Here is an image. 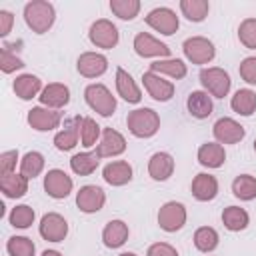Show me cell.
<instances>
[{
  "label": "cell",
  "instance_id": "d590c367",
  "mask_svg": "<svg viewBox=\"0 0 256 256\" xmlns=\"http://www.w3.org/2000/svg\"><path fill=\"white\" fill-rule=\"evenodd\" d=\"M218 232L212 226H202L194 232V246L200 252H212L218 246Z\"/></svg>",
  "mask_w": 256,
  "mask_h": 256
},
{
  "label": "cell",
  "instance_id": "7c38bea8",
  "mask_svg": "<svg viewBox=\"0 0 256 256\" xmlns=\"http://www.w3.org/2000/svg\"><path fill=\"white\" fill-rule=\"evenodd\" d=\"M104 202H106V194L96 184H86L76 192V206L84 214H94V212L102 210Z\"/></svg>",
  "mask_w": 256,
  "mask_h": 256
},
{
  "label": "cell",
  "instance_id": "44dd1931",
  "mask_svg": "<svg viewBox=\"0 0 256 256\" xmlns=\"http://www.w3.org/2000/svg\"><path fill=\"white\" fill-rule=\"evenodd\" d=\"M102 178L110 184V186H124L132 180V166L126 160H114L108 162L102 168Z\"/></svg>",
  "mask_w": 256,
  "mask_h": 256
},
{
  "label": "cell",
  "instance_id": "bcb514c9",
  "mask_svg": "<svg viewBox=\"0 0 256 256\" xmlns=\"http://www.w3.org/2000/svg\"><path fill=\"white\" fill-rule=\"evenodd\" d=\"M12 24H14V16H12V12H8V10H0V36H2V38L10 34Z\"/></svg>",
  "mask_w": 256,
  "mask_h": 256
},
{
  "label": "cell",
  "instance_id": "4dcf8cb0",
  "mask_svg": "<svg viewBox=\"0 0 256 256\" xmlns=\"http://www.w3.org/2000/svg\"><path fill=\"white\" fill-rule=\"evenodd\" d=\"M98 164H100V156L96 152H80V154H74L70 158V168L78 176L92 174L98 168Z\"/></svg>",
  "mask_w": 256,
  "mask_h": 256
},
{
  "label": "cell",
  "instance_id": "d6986e66",
  "mask_svg": "<svg viewBox=\"0 0 256 256\" xmlns=\"http://www.w3.org/2000/svg\"><path fill=\"white\" fill-rule=\"evenodd\" d=\"M40 102L42 106L46 108H52V110H58L62 106H66L70 102V90L66 84H60V82H52L48 86H44V90L40 92Z\"/></svg>",
  "mask_w": 256,
  "mask_h": 256
},
{
  "label": "cell",
  "instance_id": "8992f818",
  "mask_svg": "<svg viewBox=\"0 0 256 256\" xmlns=\"http://www.w3.org/2000/svg\"><path fill=\"white\" fill-rule=\"evenodd\" d=\"M186 224V208L182 202L170 200L158 210V226L164 232H178Z\"/></svg>",
  "mask_w": 256,
  "mask_h": 256
},
{
  "label": "cell",
  "instance_id": "d4e9b609",
  "mask_svg": "<svg viewBox=\"0 0 256 256\" xmlns=\"http://www.w3.org/2000/svg\"><path fill=\"white\" fill-rule=\"evenodd\" d=\"M186 106H188V112L198 118V120H204L212 114L214 110V104H212V98L208 96V92L204 90H194L188 94V100H186Z\"/></svg>",
  "mask_w": 256,
  "mask_h": 256
},
{
  "label": "cell",
  "instance_id": "7bdbcfd3",
  "mask_svg": "<svg viewBox=\"0 0 256 256\" xmlns=\"http://www.w3.org/2000/svg\"><path fill=\"white\" fill-rule=\"evenodd\" d=\"M238 72H240V76H242V80H244L246 84L256 86V56L244 58V60L240 62Z\"/></svg>",
  "mask_w": 256,
  "mask_h": 256
},
{
  "label": "cell",
  "instance_id": "5b68a950",
  "mask_svg": "<svg viewBox=\"0 0 256 256\" xmlns=\"http://www.w3.org/2000/svg\"><path fill=\"white\" fill-rule=\"evenodd\" d=\"M200 82L206 92H210L214 98H224L230 92V76L226 70L212 66V68H202L200 70Z\"/></svg>",
  "mask_w": 256,
  "mask_h": 256
},
{
  "label": "cell",
  "instance_id": "e575fe53",
  "mask_svg": "<svg viewBox=\"0 0 256 256\" xmlns=\"http://www.w3.org/2000/svg\"><path fill=\"white\" fill-rule=\"evenodd\" d=\"M232 192L240 200H254L256 198V178L250 174H240L232 182Z\"/></svg>",
  "mask_w": 256,
  "mask_h": 256
},
{
  "label": "cell",
  "instance_id": "b9f144b4",
  "mask_svg": "<svg viewBox=\"0 0 256 256\" xmlns=\"http://www.w3.org/2000/svg\"><path fill=\"white\" fill-rule=\"evenodd\" d=\"M22 66H24V62H22L16 54H12L8 46H4L2 52H0V70H2L4 74H10V72L20 70Z\"/></svg>",
  "mask_w": 256,
  "mask_h": 256
},
{
  "label": "cell",
  "instance_id": "7a4b0ae2",
  "mask_svg": "<svg viewBox=\"0 0 256 256\" xmlns=\"http://www.w3.org/2000/svg\"><path fill=\"white\" fill-rule=\"evenodd\" d=\"M126 126L136 138H150L160 128V116L152 108H136L128 112Z\"/></svg>",
  "mask_w": 256,
  "mask_h": 256
},
{
  "label": "cell",
  "instance_id": "5bb4252c",
  "mask_svg": "<svg viewBox=\"0 0 256 256\" xmlns=\"http://www.w3.org/2000/svg\"><path fill=\"white\" fill-rule=\"evenodd\" d=\"M212 134H214L218 144H238L244 138L246 130H244L242 124H238L232 118H220V120L214 122Z\"/></svg>",
  "mask_w": 256,
  "mask_h": 256
},
{
  "label": "cell",
  "instance_id": "f546056e",
  "mask_svg": "<svg viewBox=\"0 0 256 256\" xmlns=\"http://www.w3.org/2000/svg\"><path fill=\"white\" fill-rule=\"evenodd\" d=\"M150 72H156V74H166L174 80H180L186 76V64L180 60V58H166V60H156L150 64Z\"/></svg>",
  "mask_w": 256,
  "mask_h": 256
},
{
  "label": "cell",
  "instance_id": "681fc988",
  "mask_svg": "<svg viewBox=\"0 0 256 256\" xmlns=\"http://www.w3.org/2000/svg\"><path fill=\"white\" fill-rule=\"evenodd\" d=\"M254 152H256V140H254Z\"/></svg>",
  "mask_w": 256,
  "mask_h": 256
},
{
  "label": "cell",
  "instance_id": "60d3db41",
  "mask_svg": "<svg viewBox=\"0 0 256 256\" xmlns=\"http://www.w3.org/2000/svg\"><path fill=\"white\" fill-rule=\"evenodd\" d=\"M238 40L248 48L256 50V18H244L238 26Z\"/></svg>",
  "mask_w": 256,
  "mask_h": 256
},
{
  "label": "cell",
  "instance_id": "ee69618b",
  "mask_svg": "<svg viewBox=\"0 0 256 256\" xmlns=\"http://www.w3.org/2000/svg\"><path fill=\"white\" fill-rule=\"evenodd\" d=\"M16 162H18V150H6V152H2V156H0V176L14 174Z\"/></svg>",
  "mask_w": 256,
  "mask_h": 256
},
{
  "label": "cell",
  "instance_id": "ac0fdd59",
  "mask_svg": "<svg viewBox=\"0 0 256 256\" xmlns=\"http://www.w3.org/2000/svg\"><path fill=\"white\" fill-rule=\"evenodd\" d=\"M82 116H74L70 120H66L64 130H60L54 136V146L60 152H68L78 144V136H80V126H82Z\"/></svg>",
  "mask_w": 256,
  "mask_h": 256
},
{
  "label": "cell",
  "instance_id": "603a6c76",
  "mask_svg": "<svg viewBox=\"0 0 256 256\" xmlns=\"http://www.w3.org/2000/svg\"><path fill=\"white\" fill-rule=\"evenodd\" d=\"M12 88H14V94L20 98V100H32L36 98L44 88H42V80L34 74H20L16 76V80L12 82Z\"/></svg>",
  "mask_w": 256,
  "mask_h": 256
},
{
  "label": "cell",
  "instance_id": "ab89813d",
  "mask_svg": "<svg viewBox=\"0 0 256 256\" xmlns=\"http://www.w3.org/2000/svg\"><path fill=\"white\" fill-rule=\"evenodd\" d=\"M100 132H102V130H100V126L96 124V120L84 116L82 126H80V142H82V146L92 148V146L96 144V140L100 138Z\"/></svg>",
  "mask_w": 256,
  "mask_h": 256
},
{
  "label": "cell",
  "instance_id": "f35d334b",
  "mask_svg": "<svg viewBox=\"0 0 256 256\" xmlns=\"http://www.w3.org/2000/svg\"><path fill=\"white\" fill-rule=\"evenodd\" d=\"M110 10L120 20H132L140 12V2L138 0H110Z\"/></svg>",
  "mask_w": 256,
  "mask_h": 256
},
{
  "label": "cell",
  "instance_id": "277c9868",
  "mask_svg": "<svg viewBox=\"0 0 256 256\" xmlns=\"http://www.w3.org/2000/svg\"><path fill=\"white\" fill-rule=\"evenodd\" d=\"M182 50H184V56L192 64H208L216 56V48H214L212 40H208L204 36L186 38L184 44H182Z\"/></svg>",
  "mask_w": 256,
  "mask_h": 256
},
{
  "label": "cell",
  "instance_id": "4fadbf2b",
  "mask_svg": "<svg viewBox=\"0 0 256 256\" xmlns=\"http://www.w3.org/2000/svg\"><path fill=\"white\" fill-rule=\"evenodd\" d=\"M132 46H134V52L138 56H142V58H156V56L166 58V56H170V48L164 42H160L154 36H150L148 32H138L134 36Z\"/></svg>",
  "mask_w": 256,
  "mask_h": 256
},
{
  "label": "cell",
  "instance_id": "7dc6e473",
  "mask_svg": "<svg viewBox=\"0 0 256 256\" xmlns=\"http://www.w3.org/2000/svg\"><path fill=\"white\" fill-rule=\"evenodd\" d=\"M42 256H62V254H60L58 250H44Z\"/></svg>",
  "mask_w": 256,
  "mask_h": 256
},
{
  "label": "cell",
  "instance_id": "ba28073f",
  "mask_svg": "<svg viewBox=\"0 0 256 256\" xmlns=\"http://www.w3.org/2000/svg\"><path fill=\"white\" fill-rule=\"evenodd\" d=\"M146 24H148L152 30L164 34V36H172V34L178 30V26H180L176 12H174L172 8H166V6H160V8L150 10V12L146 14Z\"/></svg>",
  "mask_w": 256,
  "mask_h": 256
},
{
  "label": "cell",
  "instance_id": "f1b7e54d",
  "mask_svg": "<svg viewBox=\"0 0 256 256\" xmlns=\"http://www.w3.org/2000/svg\"><path fill=\"white\" fill-rule=\"evenodd\" d=\"M0 190L6 198H22L28 192V178L22 174H6L0 178Z\"/></svg>",
  "mask_w": 256,
  "mask_h": 256
},
{
  "label": "cell",
  "instance_id": "f6af8a7d",
  "mask_svg": "<svg viewBox=\"0 0 256 256\" xmlns=\"http://www.w3.org/2000/svg\"><path fill=\"white\" fill-rule=\"evenodd\" d=\"M146 256H178V252H176L174 246H170L166 242H156V244L148 246Z\"/></svg>",
  "mask_w": 256,
  "mask_h": 256
},
{
  "label": "cell",
  "instance_id": "ffe728a7",
  "mask_svg": "<svg viewBox=\"0 0 256 256\" xmlns=\"http://www.w3.org/2000/svg\"><path fill=\"white\" fill-rule=\"evenodd\" d=\"M174 172V158L168 154V152H156L150 156L148 160V174L152 180H158V182H164L172 176Z\"/></svg>",
  "mask_w": 256,
  "mask_h": 256
},
{
  "label": "cell",
  "instance_id": "1f68e13d",
  "mask_svg": "<svg viewBox=\"0 0 256 256\" xmlns=\"http://www.w3.org/2000/svg\"><path fill=\"white\" fill-rule=\"evenodd\" d=\"M248 222H250V216H248V212H246L244 208H240V206H228V208H224V212H222V224H224L230 232H240V230H244V228L248 226Z\"/></svg>",
  "mask_w": 256,
  "mask_h": 256
},
{
  "label": "cell",
  "instance_id": "83f0119b",
  "mask_svg": "<svg viewBox=\"0 0 256 256\" xmlns=\"http://www.w3.org/2000/svg\"><path fill=\"white\" fill-rule=\"evenodd\" d=\"M230 108L240 116H252L256 112V92L250 88H240L230 100Z\"/></svg>",
  "mask_w": 256,
  "mask_h": 256
},
{
  "label": "cell",
  "instance_id": "7402d4cb",
  "mask_svg": "<svg viewBox=\"0 0 256 256\" xmlns=\"http://www.w3.org/2000/svg\"><path fill=\"white\" fill-rule=\"evenodd\" d=\"M218 194V180L216 176L212 174H206V172H200L194 176L192 180V196L200 202H208V200H214Z\"/></svg>",
  "mask_w": 256,
  "mask_h": 256
},
{
  "label": "cell",
  "instance_id": "74e56055",
  "mask_svg": "<svg viewBox=\"0 0 256 256\" xmlns=\"http://www.w3.org/2000/svg\"><path fill=\"white\" fill-rule=\"evenodd\" d=\"M6 252L10 256H34L36 246L26 236H10L8 242H6Z\"/></svg>",
  "mask_w": 256,
  "mask_h": 256
},
{
  "label": "cell",
  "instance_id": "2e32d148",
  "mask_svg": "<svg viewBox=\"0 0 256 256\" xmlns=\"http://www.w3.org/2000/svg\"><path fill=\"white\" fill-rule=\"evenodd\" d=\"M76 68L84 78H98L108 70V58L98 52H84L80 54Z\"/></svg>",
  "mask_w": 256,
  "mask_h": 256
},
{
  "label": "cell",
  "instance_id": "c3c4849f",
  "mask_svg": "<svg viewBox=\"0 0 256 256\" xmlns=\"http://www.w3.org/2000/svg\"><path fill=\"white\" fill-rule=\"evenodd\" d=\"M118 256H136L134 252H122V254H118Z\"/></svg>",
  "mask_w": 256,
  "mask_h": 256
},
{
  "label": "cell",
  "instance_id": "4316f807",
  "mask_svg": "<svg viewBox=\"0 0 256 256\" xmlns=\"http://www.w3.org/2000/svg\"><path fill=\"white\" fill-rule=\"evenodd\" d=\"M128 224L122 220H110L102 230V242L106 248H120L128 240Z\"/></svg>",
  "mask_w": 256,
  "mask_h": 256
},
{
  "label": "cell",
  "instance_id": "8d00e7d4",
  "mask_svg": "<svg viewBox=\"0 0 256 256\" xmlns=\"http://www.w3.org/2000/svg\"><path fill=\"white\" fill-rule=\"evenodd\" d=\"M34 218H36V212H34V208H30L28 204H18V206H14L12 212H10V216H8L10 224H12L14 228H20V230L30 228L32 222H34Z\"/></svg>",
  "mask_w": 256,
  "mask_h": 256
},
{
  "label": "cell",
  "instance_id": "d6a6232c",
  "mask_svg": "<svg viewBox=\"0 0 256 256\" xmlns=\"http://www.w3.org/2000/svg\"><path fill=\"white\" fill-rule=\"evenodd\" d=\"M180 10L190 22H202L208 16V0H180Z\"/></svg>",
  "mask_w": 256,
  "mask_h": 256
},
{
  "label": "cell",
  "instance_id": "8fae6325",
  "mask_svg": "<svg viewBox=\"0 0 256 256\" xmlns=\"http://www.w3.org/2000/svg\"><path fill=\"white\" fill-rule=\"evenodd\" d=\"M72 186H74L72 178L60 168H52L44 176V190L50 198H56V200L66 198L72 192Z\"/></svg>",
  "mask_w": 256,
  "mask_h": 256
},
{
  "label": "cell",
  "instance_id": "52a82bcc",
  "mask_svg": "<svg viewBox=\"0 0 256 256\" xmlns=\"http://www.w3.org/2000/svg\"><path fill=\"white\" fill-rule=\"evenodd\" d=\"M88 38H90V42H92L96 48L110 50V48H114V46L118 44L120 34H118L116 24H112V22L106 20V18H100V20H96V22L90 26Z\"/></svg>",
  "mask_w": 256,
  "mask_h": 256
},
{
  "label": "cell",
  "instance_id": "484cf974",
  "mask_svg": "<svg viewBox=\"0 0 256 256\" xmlns=\"http://www.w3.org/2000/svg\"><path fill=\"white\" fill-rule=\"evenodd\" d=\"M198 162L204 168H220L226 162V152L224 146L218 142H206L198 148Z\"/></svg>",
  "mask_w": 256,
  "mask_h": 256
},
{
  "label": "cell",
  "instance_id": "9c48e42d",
  "mask_svg": "<svg viewBox=\"0 0 256 256\" xmlns=\"http://www.w3.org/2000/svg\"><path fill=\"white\" fill-rule=\"evenodd\" d=\"M38 232L48 242H64V238L68 236V222L58 212H48L42 216Z\"/></svg>",
  "mask_w": 256,
  "mask_h": 256
},
{
  "label": "cell",
  "instance_id": "cb8c5ba5",
  "mask_svg": "<svg viewBox=\"0 0 256 256\" xmlns=\"http://www.w3.org/2000/svg\"><path fill=\"white\" fill-rule=\"evenodd\" d=\"M116 90H118V96H122L130 104H138L142 100L140 88L124 68H116Z\"/></svg>",
  "mask_w": 256,
  "mask_h": 256
},
{
  "label": "cell",
  "instance_id": "e0dca14e",
  "mask_svg": "<svg viewBox=\"0 0 256 256\" xmlns=\"http://www.w3.org/2000/svg\"><path fill=\"white\" fill-rule=\"evenodd\" d=\"M126 150V140L124 136L114 130V128H104L102 130V138H100V144L96 146V154L100 158H112V156H118Z\"/></svg>",
  "mask_w": 256,
  "mask_h": 256
},
{
  "label": "cell",
  "instance_id": "6da1fadb",
  "mask_svg": "<svg viewBox=\"0 0 256 256\" xmlns=\"http://www.w3.org/2000/svg\"><path fill=\"white\" fill-rule=\"evenodd\" d=\"M56 20V10L46 0H32L24 6V22L36 34H44L52 28Z\"/></svg>",
  "mask_w": 256,
  "mask_h": 256
},
{
  "label": "cell",
  "instance_id": "836d02e7",
  "mask_svg": "<svg viewBox=\"0 0 256 256\" xmlns=\"http://www.w3.org/2000/svg\"><path fill=\"white\" fill-rule=\"evenodd\" d=\"M42 170H44V156L40 152L32 150V152H26L22 156V160H20V174L22 176H26L30 180V178H36Z\"/></svg>",
  "mask_w": 256,
  "mask_h": 256
},
{
  "label": "cell",
  "instance_id": "3957f363",
  "mask_svg": "<svg viewBox=\"0 0 256 256\" xmlns=\"http://www.w3.org/2000/svg\"><path fill=\"white\" fill-rule=\"evenodd\" d=\"M84 100H86V104L94 112H98L104 118L112 116L114 110H116V98L112 96V92L104 84H90V86H86Z\"/></svg>",
  "mask_w": 256,
  "mask_h": 256
},
{
  "label": "cell",
  "instance_id": "9a60e30c",
  "mask_svg": "<svg viewBox=\"0 0 256 256\" xmlns=\"http://www.w3.org/2000/svg\"><path fill=\"white\" fill-rule=\"evenodd\" d=\"M142 84L146 88V92L158 100V102H168L172 96H174V84L170 80H164L160 74L156 72H144L142 74Z\"/></svg>",
  "mask_w": 256,
  "mask_h": 256
},
{
  "label": "cell",
  "instance_id": "30bf717a",
  "mask_svg": "<svg viewBox=\"0 0 256 256\" xmlns=\"http://www.w3.org/2000/svg\"><path fill=\"white\" fill-rule=\"evenodd\" d=\"M28 124L38 130V132H50L54 128L60 126L62 122V112L58 110H52V108H46V106H34L28 110Z\"/></svg>",
  "mask_w": 256,
  "mask_h": 256
}]
</instances>
